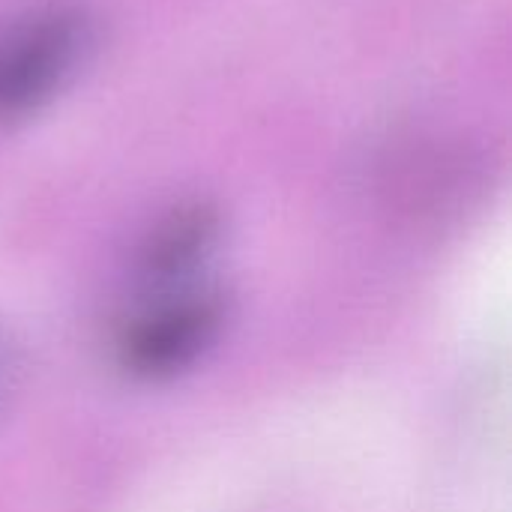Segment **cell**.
I'll return each mask as SVG.
<instances>
[{
    "label": "cell",
    "mask_w": 512,
    "mask_h": 512,
    "mask_svg": "<svg viewBox=\"0 0 512 512\" xmlns=\"http://www.w3.org/2000/svg\"><path fill=\"white\" fill-rule=\"evenodd\" d=\"M228 321V297L192 279L147 288V300L120 324L114 363L135 381H165L195 366Z\"/></svg>",
    "instance_id": "obj_1"
},
{
    "label": "cell",
    "mask_w": 512,
    "mask_h": 512,
    "mask_svg": "<svg viewBox=\"0 0 512 512\" xmlns=\"http://www.w3.org/2000/svg\"><path fill=\"white\" fill-rule=\"evenodd\" d=\"M87 45L75 9H45L0 39V117L24 114L60 87Z\"/></svg>",
    "instance_id": "obj_2"
},
{
    "label": "cell",
    "mask_w": 512,
    "mask_h": 512,
    "mask_svg": "<svg viewBox=\"0 0 512 512\" xmlns=\"http://www.w3.org/2000/svg\"><path fill=\"white\" fill-rule=\"evenodd\" d=\"M12 375H15V357H12V348H9L6 336L0 333V408H3V402L9 396Z\"/></svg>",
    "instance_id": "obj_3"
}]
</instances>
